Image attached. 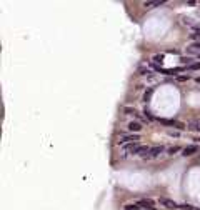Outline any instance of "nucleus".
Masks as SVG:
<instances>
[{"mask_svg":"<svg viewBox=\"0 0 200 210\" xmlns=\"http://www.w3.org/2000/svg\"><path fill=\"white\" fill-rule=\"evenodd\" d=\"M144 114H145V117H147V120H149V122H153V120H155V117H153V115L150 114V112H149L147 109H145V112H144Z\"/></svg>","mask_w":200,"mask_h":210,"instance_id":"18","label":"nucleus"},{"mask_svg":"<svg viewBox=\"0 0 200 210\" xmlns=\"http://www.w3.org/2000/svg\"><path fill=\"white\" fill-rule=\"evenodd\" d=\"M140 140V135L138 134H128V135H124L120 137L119 140V145H128V143H138Z\"/></svg>","mask_w":200,"mask_h":210,"instance_id":"1","label":"nucleus"},{"mask_svg":"<svg viewBox=\"0 0 200 210\" xmlns=\"http://www.w3.org/2000/svg\"><path fill=\"white\" fill-rule=\"evenodd\" d=\"M197 59H200V54H199V55H197Z\"/></svg>","mask_w":200,"mask_h":210,"instance_id":"21","label":"nucleus"},{"mask_svg":"<svg viewBox=\"0 0 200 210\" xmlns=\"http://www.w3.org/2000/svg\"><path fill=\"white\" fill-rule=\"evenodd\" d=\"M138 209H140V207L137 205V202L135 203H128V205L124 207V210H138Z\"/></svg>","mask_w":200,"mask_h":210,"instance_id":"15","label":"nucleus"},{"mask_svg":"<svg viewBox=\"0 0 200 210\" xmlns=\"http://www.w3.org/2000/svg\"><path fill=\"white\" fill-rule=\"evenodd\" d=\"M152 92H153V88H149V90L144 93V100H145V102H149V98L152 97Z\"/></svg>","mask_w":200,"mask_h":210,"instance_id":"17","label":"nucleus"},{"mask_svg":"<svg viewBox=\"0 0 200 210\" xmlns=\"http://www.w3.org/2000/svg\"><path fill=\"white\" fill-rule=\"evenodd\" d=\"M127 128L132 132V134H138V132H140L144 127H142V122H140V120H135V122H130V123H128Z\"/></svg>","mask_w":200,"mask_h":210,"instance_id":"6","label":"nucleus"},{"mask_svg":"<svg viewBox=\"0 0 200 210\" xmlns=\"http://www.w3.org/2000/svg\"><path fill=\"white\" fill-rule=\"evenodd\" d=\"M187 130L200 132V120H190V122L187 123Z\"/></svg>","mask_w":200,"mask_h":210,"instance_id":"9","label":"nucleus"},{"mask_svg":"<svg viewBox=\"0 0 200 210\" xmlns=\"http://www.w3.org/2000/svg\"><path fill=\"white\" fill-rule=\"evenodd\" d=\"M167 152H168V155H174V153L180 152V147H177V145H174V147H168V148H167Z\"/></svg>","mask_w":200,"mask_h":210,"instance_id":"14","label":"nucleus"},{"mask_svg":"<svg viewBox=\"0 0 200 210\" xmlns=\"http://www.w3.org/2000/svg\"><path fill=\"white\" fill-rule=\"evenodd\" d=\"M137 205L140 209H149V210H155V200L152 198H142V200L137 202Z\"/></svg>","mask_w":200,"mask_h":210,"instance_id":"4","label":"nucleus"},{"mask_svg":"<svg viewBox=\"0 0 200 210\" xmlns=\"http://www.w3.org/2000/svg\"><path fill=\"white\" fill-rule=\"evenodd\" d=\"M188 72H195V70H200V62H195V63H192V65H188L187 67Z\"/></svg>","mask_w":200,"mask_h":210,"instance_id":"13","label":"nucleus"},{"mask_svg":"<svg viewBox=\"0 0 200 210\" xmlns=\"http://www.w3.org/2000/svg\"><path fill=\"white\" fill-rule=\"evenodd\" d=\"M187 52L188 54H200V40H197V42H192L190 45L187 47Z\"/></svg>","mask_w":200,"mask_h":210,"instance_id":"8","label":"nucleus"},{"mask_svg":"<svg viewBox=\"0 0 200 210\" xmlns=\"http://www.w3.org/2000/svg\"><path fill=\"white\" fill-rule=\"evenodd\" d=\"M180 62L183 63V67H188V65H192V63H195L192 57H182V59H180Z\"/></svg>","mask_w":200,"mask_h":210,"instance_id":"12","label":"nucleus"},{"mask_svg":"<svg viewBox=\"0 0 200 210\" xmlns=\"http://www.w3.org/2000/svg\"><path fill=\"white\" fill-rule=\"evenodd\" d=\"M183 210H192V209H190L188 205H185V207H183Z\"/></svg>","mask_w":200,"mask_h":210,"instance_id":"20","label":"nucleus"},{"mask_svg":"<svg viewBox=\"0 0 200 210\" xmlns=\"http://www.w3.org/2000/svg\"><path fill=\"white\" fill-rule=\"evenodd\" d=\"M158 120H160V123H163V125L174 127V128H179V130H185V128H187V123L179 122V120H165V118H158Z\"/></svg>","mask_w":200,"mask_h":210,"instance_id":"2","label":"nucleus"},{"mask_svg":"<svg viewBox=\"0 0 200 210\" xmlns=\"http://www.w3.org/2000/svg\"><path fill=\"white\" fill-rule=\"evenodd\" d=\"M124 114H125V115H133V117L140 118V114H138V112H137L133 107H124Z\"/></svg>","mask_w":200,"mask_h":210,"instance_id":"10","label":"nucleus"},{"mask_svg":"<svg viewBox=\"0 0 200 210\" xmlns=\"http://www.w3.org/2000/svg\"><path fill=\"white\" fill-rule=\"evenodd\" d=\"M163 4H165V2H162V0H160V2H145L144 7L145 9H155V7H160V5H163Z\"/></svg>","mask_w":200,"mask_h":210,"instance_id":"11","label":"nucleus"},{"mask_svg":"<svg viewBox=\"0 0 200 210\" xmlns=\"http://www.w3.org/2000/svg\"><path fill=\"white\" fill-rule=\"evenodd\" d=\"M158 203L162 207H167V209H177L179 207V203L175 200H172V198H167V197H160L158 198Z\"/></svg>","mask_w":200,"mask_h":210,"instance_id":"5","label":"nucleus"},{"mask_svg":"<svg viewBox=\"0 0 200 210\" xmlns=\"http://www.w3.org/2000/svg\"><path fill=\"white\" fill-rule=\"evenodd\" d=\"M153 63H160V65H162V62H163V54H160V55H155V57H153Z\"/></svg>","mask_w":200,"mask_h":210,"instance_id":"16","label":"nucleus"},{"mask_svg":"<svg viewBox=\"0 0 200 210\" xmlns=\"http://www.w3.org/2000/svg\"><path fill=\"white\" fill-rule=\"evenodd\" d=\"M183 153L182 155H185V157H192V155H195L197 152H199V145H187V147L183 148Z\"/></svg>","mask_w":200,"mask_h":210,"instance_id":"7","label":"nucleus"},{"mask_svg":"<svg viewBox=\"0 0 200 210\" xmlns=\"http://www.w3.org/2000/svg\"><path fill=\"white\" fill-rule=\"evenodd\" d=\"M177 80L179 82H187V80H190V75H180V77H177Z\"/></svg>","mask_w":200,"mask_h":210,"instance_id":"19","label":"nucleus"},{"mask_svg":"<svg viewBox=\"0 0 200 210\" xmlns=\"http://www.w3.org/2000/svg\"><path fill=\"white\" fill-rule=\"evenodd\" d=\"M165 152V147L163 145H155V147H150L149 153H147V157L145 159H157L160 153H163Z\"/></svg>","mask_w":200,"mask_h":210,"instance_id":"3","label":"nucleus"}]
</instances>
